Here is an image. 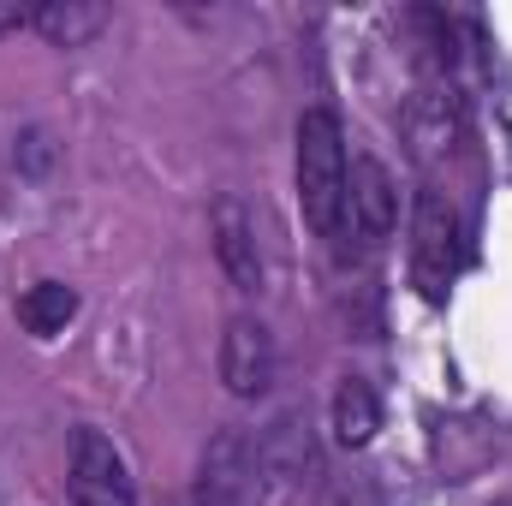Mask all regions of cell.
<instances>
[{
    "label": "cell",
    "mask_w": 512,
    "mask_h": 506,
    "mask_svg": "<svg viewBox=\"0 0 512 506\" xmlns=\"http://www.w3.org/2000/svg\"><path fill=\"white\" fill-rule=\"evenodd\" d=\"M78 316V292L66 286V280H36L24 298H18V322L36 334V340H48V334H60L66 322Z\"/></svg>",
    "instance_id": "obj_10"
},
{
    "label": "cell",
    "mask_w": 512,
    "mask_h": 506,
    "mask_svg": "<svg viewBox=\"0 0 512 506\" xmlns=\"http://www.w3.org/2000/svg\"><path fill=\"white\" fill-rule=\"evenodd\" d=\"M66 495H72V506H137L126 453H120L102 429H78V435H72Z\"/></svg>",
    "instance_id": "obj_3"
},
{
    "label": "cell",
    "mask_w": 512,
    "mask_h": 506,
    "mask_svg": "<svg viewBox=\"0 0 512 506\" xmlns=\"http://www.w3.org/2000/svg\"><path fill=\"white\" fill-rule=\"evenodd\" d=\"M251 441L239 429H221L209 447H203V465H197V483H191V506H251Z\"/></svg>",
    "instance_id": "obj_4"
},
{
    "label": "cell",
    "mask_w": 512,
    "mask_h": 506,
    "mask_svg": "<svg viewBox=\"0 0 512 506\" xmlns=\"http://www.w3.org/2000/svg\"><path fill=\"white\" fill-rule=\"evenodd\" d=\"M459 262H465V221H459V203L447 191H417V215H411V280L429 304L447 298V286L459 280Z\"/></svg>",
    "instance_id": "obj_2"
},
{
    "label": "cell",
    "mask_w": 512,
    "mask_h": 506,
    "mask_svg": "<svg viewBox=\"0 0 512 506\" xmlns=\"http://www.w3.org/2000/svg\"><path fill=\"white\" fill-rule=\"evenodd\" d=\"M292 173H298V209H304V227L328 245H340L346 233V173H352V155H346V126L334 108H304L298 114V155H292Z\"/></svg>",
    "instance_id": "obj_1"
},
{
    "label": "cell",
    "mask_w": 512,
    "mask_h": 506,
    "mask_svg": "<svg viewBox=\"0 0 512 506\" xmlns=\"http://www.w3.org/2000/svg\"><path fill=\"white\" fill-rule=\"evenodd\" d=\"M221 381L233 399H262L274 387V334L256 316H233L221 334Z\"/></svg>",
    "instance_id": "obj_5"
},
{
    "label": "cell",
    "mask_w": 512,
    "mask_h": 506,
    "mask_svg": "<svg viewBox=\"0 0 512 506\" xmlns=\"http://www.w3.org/2000/svg\"><path fill=\"white\" fill-rule=\"evenodd\" d=\"M24 24H36V6H18V0H0V36H6V30H24Z\"/></svg>",
    "instance_id": "obj_11"
},
{
    "label": "cell",
    "mask_w": 512,
    "mask_h": 506,
    "mask_svg": "<svg viewBox=\"0 0 512 506\" xmlns=\"http://www.w3.org/2000/svg\"><path fill=\"white\" fill-rule=\"evenodd\" d=\"M399 221V185L376 155H352V173H346V227H358L370 245L393 233Z\"/></svg>",
    "instance_id": "obj_6"
},
{
    "label": "cell",
    "mask_w": 512,
    "mask_h": 506,
    "mask_svg": "<svg viewBox=\"0 0 512 506\" xmlns=\"http://www.w3.org/2000/svg\"><path fill=\"white\" fill-rule=\"evenodd\" d=\"M36 30L54 48H84L90 36L108 30V6H90V0H42L36 6Z\"/></svg>",
    "instance_id": "obj_9"
},
{
    "label": "cell",
    "mask_w": 512,
    "mask_h": 506,
    "mask_svg": "<svg viewBox=\"0 0 512 506\" xmlns=\"http://www.w3.org/2000/svg\"><path fill=\"white\" fill-rule=\"evenodd\" d=\"M376 429H382V399H376V387L364 376H346L334 387V441L358 453V447L376 441Z\"/></svg>",
    "instance_id": "obj_8"
},
{
    "label": "cell",
    "mask_w": 512,
    "mask_h": 506,
    "mask_svg": "<svg viewBox=\"0 0 512 506\" xmlns=\"http://www.w3.org/2000/svg\"><path fill=\"white\" fill-rule=\"evenodd\" d=\"M215 256L227 268V280L239 292H256L262 286V251H256V221L245 215L239 197H221L215 203Z\"/></svg>",
    "instance_id": "obj_7"
}]
</instances>
